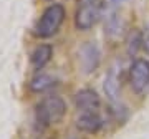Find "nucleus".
<instances>
[{"label":"nucleus","instance_id":"11","mask_svg":"<svg viewBox=\"0 0 149 139\" xmlns=\"http://www.w3.org/2000/svg\"><path fill=\"white\" fill-rule=\"evenodd\" d=\"M52 85H53V80L48 75H37L32 80V83H30V88H32L33 91H45Z\"/></svg>","mask_w":149,"mask_h":139},{"label":"nucleus","instance_id":"6","mask_svg":"<svg viewBox=\"0 0 149 139\" xmlns=\"http://www.w3.org/2000/svg\"><path fill=\"white\" fill-rule=\"evenodd\" d=\"M80 63L85 70V73H91L100 65V50L93 42H86L80 48Z\"/></svg>","mask_w":149,"mask_h":139},{"label":"nucleus","instance_id":"10","mask_svg":"<svg viewBox=\"0 0 149 139\" xmlns=\"http://www.w3.org/2000/svg\"><path fill=\"white\" fill-rule=\"evenodd\" d=\"M52 55H53V50L50 45H40L38 48H35V51L32 53V65L35 70H42L45 65L52 60Z\"/></svg>","mask_w":149,"mask_h":139},{"label":"nucleus","instance_id":"13","mask_svg":"<svg viewBox=\"0 0 149 139\" xmlns=\"http://www.w3.org/2000/svg\"><path fill=\"white\" fill-rule=\"evenodd\" d=\"M143 48L149 53V28L146 30V33L143 35Z\"/></svg>","mask_w":149,"mask_h":139},{"label":"nucleus","instance_id":"12","mask_svg":"<svg viewBox=\"0 0 149 139\" xmlns=\"http://www.w3.org/2000/svg\"><path fill=\"white\" fill-rule=\"evenodd\" d=\"M139 47H143V37H141V33L139 32H131L129 33V38H128V51L131 55H134L138 51Z\"/></svg>","mask_w":149,"mask_h":139},{"label":"nucleus","instance_id":"1","mask_svg":"<svg viewBox=\"0 0 149 139\" xmlns=\"http://www.w3.org/2000/svg\"><path fill=\"white\" fill-rule=\"evenodd\" d=\"M65 113H66V104L60 96H47L38 103L37 111H35V118L37 123L42 128L56 124L63 119Z\"/></svg>","mask_w":149,"mask_h":139},{"label":"nucleus","instance_id":"7","mask_svg":"<svg viewBox=\"0 0 149 139\" xmlns=\"http://www.w3.org/2000/svg\"><path fill=\"white\" fill-rule=\"evenodd\" d=\"M103 119L100 113H78L76 118V128L85 131V133H96L101 129Z\"/></svg>","mask_w":149,"mask_h":139},{"label":"nucleus","instance_id":"3","mask_svg":"<svg viewBox=\"0 0 149 139\" xmlns=\"http://www.w3.org/2000/svg\"><path fill=\"white\" fill-rule=\"evenodd\" d=\"M101 15V0H78L74 25L78 30H90Z\"/></svg>","mask_w":149,"mask_h":139},{"label":"nucleus","instance_id":"9","mask_svg":"<svg viewBox=\"0 0 149 139\" xmlns=\"http://www.w3.org/2000/svg\"><path fill=\"white\" fill-rule=\"evenodd\" d=\"M119 91H121V70L113 66L104 78V93L111 101H114L119 96Z\"/></svg>","mask_w":149,"mask_h":139},{"label":"nucleus","instance_id":"8","mask_svg":"<svg viewBox=\"0 0 149 139\" xmlns=\"http://www.w3.org/2000/svg\"><path fill=\"white\" fill-rule=\"evenodd\" d=\"M126 0H108V17H106V33L113 35L118 33L119 27H121V22H119V8Z\"/></svg>","mask_w":149,"mask_h":139},{"label":"nucleus","instance_id":"5","mask_svg":"<svg viewBox=\"0 0 149 139\" xmlns=\"http://www.w3.org/2000/svg\"><path fill=\"white\" fill-rule=\"evenodd\" d=\"M74 106L78 113H100L101 99L93 90H81L74 95Z\"/></svg>","mask_w":149,"mask_h":139},{"label":"nucleus","instance_id":"2","mask_svg":"<svg viewBox=\"0 0 149 139\" xmlns=\"http://www.w3.org/2000/svg\"><path fill=\"white\" fill-rule=\"evenodd\" d=\"M65 20V8L60 3H53L50 5L47 10L43 12V15L40 17L37 27H35V35L40 38H48L53 37L58 32V28L61 27V23Z\"/></svg>","mask_w":149,"mask_h":139},{"label":"nucleus","instance_id":"4","mask_svg":"<svg viewBox=\"0 0 149 139\" xmlns=\"http://www.w3.org/2000/svg\"><path fill=\"white\" fill-rule=\"evenodd\" d=\"M129 83L136 95H143L149 88V61L138 58L129 68Z\"/></svg>","mask_w":149,"mask_h":139}]
</instances>
